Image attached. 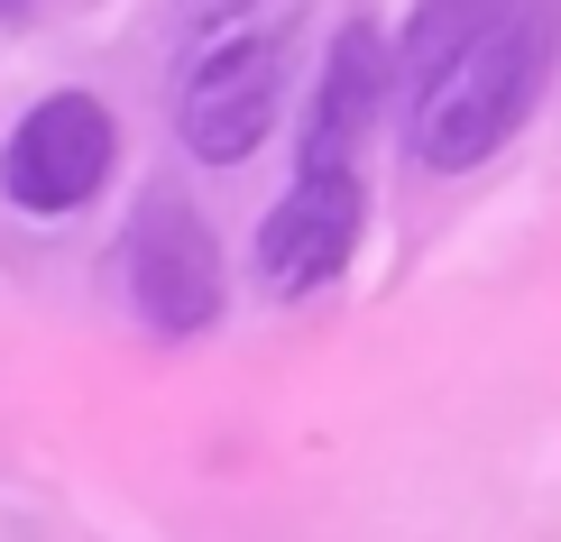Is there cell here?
Instances as JSON below:
<instances>
[{
  "label": "cell",
  "mask_w": 561,
  "mask_h": 542,
  "mask_svg": "<svg viewBox=\"0 0 561 542\" xmlns=\"http://www.w3.org/2000/svg\"><path fill=\"white\" fill-rule=\"evenodd\" d=\"M561 10L552 0H424L396 46L405 148L433 175H470L506 148L552 83Z\"/></svg>",
  "instance_id": "obj_1"
},
{
  "label": "cell",
  "mask_w": 561,
  "mask_h": 542,
  "mask_svg": "<svg viewBox=\"0 0 561 542\" xmlns=\"http://www.w3.org/2000/svg\"><path fill=\"white\" fill-rule=\"evenodd\" d=\"M121 267H129L138 322H148L157 341H194V332H213V322H221V249H213V230H203L194 203L148 194V203H138V221H129Z\"/></svg>",
  "instance_id": "obj_2"
},
{
  "label": "cell",
  "mask_w": 561,
  "mask_h": 542,
  "mask_svg": "<svg viewBox=\"0 0 561 542\" xmlns=\"http://www.w3.org/2000/svg\"><path fill=\"white\" fill-rule=\"evenodd\" d=\"M111 157H121V129H111V111L92 102V92H46L28 120L10 129L0 184H10V203H19V211L56 221V211H75V203L102 194Z\"/></svg>",
  "instance_id": "obj_3"
},
{
  "label": "cell",
  "mask_w": 561,
  "mask_h": 542,
  "mask_svg": "<svg viewBox=\"0 0 561 542\" xmlns=\"http://www.w3.org/2000/svg\"><path fill=\"white\" fill-rule=\"evenodd\" d=\"M359 221H368L359 166H304L295 194L276 203L267 230H259V286L267 295H322L350 257H359Z\"/></svg>",
  "instance_id": "obj_4"
},
{
  "label": "cell",
  "mask_w": 561,
  "mask_h": 542,
  "mask_svg": "<svg viewBox=\"0 0 561 542\" xmlns=\"http://www.w3.org/2000/svg\"><path fill=\"white\" fill-rule=\"evenodd\" d=\"M276 83H286V46L267 28H240L221 46H203L184 74V148L203 166H240L276 120Z\"/></svg>",
  "instance_id": "obj_5"
},
{
  "label": "cell",
  "mask_w": 561,
  "mask_h": 542,
  "mask_svg": "<svg viewBox=\"0 0 561 542\" xmlns=\"http://www.w3.org/2000/svg\"><path fill=\"white\" fill-rule=\"evenodd\" d=\"M387 74L396 56L378 46V28H341L332 65H322V92H313V129H304V166H359V138L387 102Z\"/></svg>",
  "instance_id": "obj_6"
},
{
  "label": "cell",
  "mask_w": 561,
  "mask_h": 542,
  "mask_svg": "<svg viewBox=\"0 0 561 542\" xmlns=\"http://www.w3.org/2000/svg\"><path fill=\"white\" fill-rule=\"evenodd\" d=\"M249 0H184V28H221V19H240Z\"/></svg>",
  "instance_id": "obj_7"
},
{
  "label": "cell",
  "mask_w": 561,
  "mask_h": 542,
  "mask_svg": "<svg viewBox=\"0 0 561 542\" xmlns=\"http://www.w3.org/2000/svg\"><path fill=\"white\" fill-rule=\"evenodd\" d=\"M28 10H37V0H0V19H28Z\"/></svg>",
  "instance_id": "obj_8"
}]
</instances>
